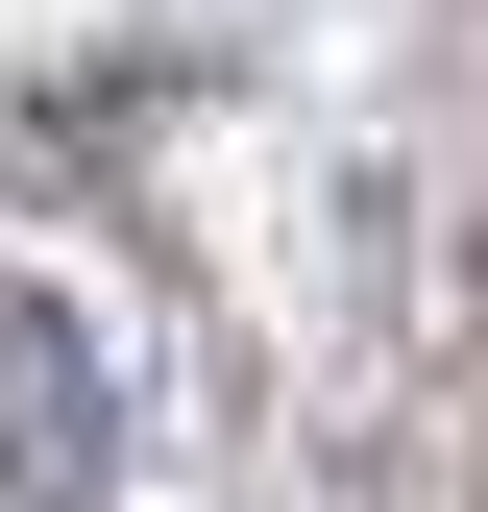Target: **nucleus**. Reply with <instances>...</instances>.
Here are the masks:
<instances>
[{
  "label": "nucleus",
  "mask_w": 488,
  "mask_h": 512,
  "mask_svg": "<svg viewBox=\"0 0 488 512\" xmlns=\"http://www.w3.org/2000/svg\"><path fill=\"white\" fill-rule=\"evenodd\" d=\"M74 488H122V366L74 293L0 269V512H74Z\"/></svg>",
  "instance_id": "1"
}]
</instances>
